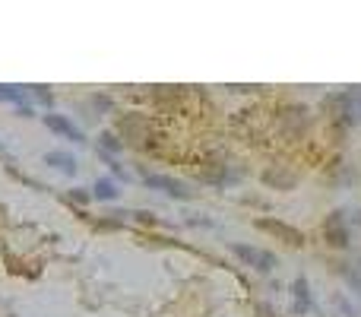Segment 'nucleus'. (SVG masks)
<instances>
[{"label":"nucleus","mask_w":361,"mask_h":317,"mask_svg":"<svg viewBox=\"0 0 361 317\" xmlns=\"http://www.w3.org/2000/svg\"><path fill=\"white\" fill-rule=\"evenodd\" d=\"M304 124H308V118H304L301 108H295V111H285V114H282V127H285V130L301 133V127H304Z\"/></svg>","instance_id":"9d476101"},{"label":"nucleus","mask_w":361,"mask_h":317,"mask_svg":"<svg viewBox=\"0 0 361 317\" xmlns=\"http://www.w3.org/2000/svg\"><path fill=\"white\" fill-rule=\"evenodd\" d=\"M232 251L247 266H253V270H263V273L276 270V254H270V251H260V247H251V244H232Z\"/></svg>","instance_id":"f03ea898"},{"label":"nucleus","mask_w":361,"mask_h":317,"mask_svg":"<svg viewBox=\"0 0 361 317\" xmlns=\"http://www.w3.org/2000/svg\"><path fill=\"white\" fill-rule=\"evenodd\" d=\"M67 197H70L73 203H89V197H92V194H89V190H82V187H73Z\"/></svg>","instance_id":"4468645a"},{"label":"nucleus","mask_w":361,"mask_h":317,"mask_svg":"<svg viewBox=\"0 0 361 317\" xmlns=\"http://www.w3.org/2000/svg\"><path fill=\"white\" fill-rule=\"evenodd\" d=\"M149 187H158V190H165L168 197H175V200H190L194 197V190L187 187L184 181H177V178H171V175H146L143 178Z\"/></svg>","instance_id":"20e7f679"},{"label":"nucleus","mask_w":361,"mask_h":317,"mask_svg":"<svg viewBox=\"0 0 361 317\" xmlns=\"http://www.w3.org/2000/svg\"><path fill=\"white\" fill-rule=\"evenodd\" d=\"M291 292H295V298H298V304H295V311H298V314H304V311H310V292H308V279H304V276H298L295 282H291Z\"/></svg>","instance_id":"6e6552de"},{"label":"nucleus","mask_w":361,"mask_h":317,"mask_svg":"<svg viewBox=\"0 0 361 317\" xmlns=\"http://www.w3.org/2000/svg\"><path fill=\"white\" fill-rule=\"evenodd\" d=\"M42 120H44V127H48V130H54V133H57V137H67L70 143H86V133H82L70 118H63V114L48 111Z\"/></svg>","instance_id":"7ed1b4c3"},{"label":"nucleus","mask_w":361,"mask_h":317,"mask_svg":"<svg viewBox=\"0 0 361 317\" xmlns=\"http://www.w3.org/2000/svg\"><path fill=\"white\" fill-rule=\"evenodd\" d=\"M257 228H263V232H270V235H276L279 241H285V244H295V247H301L304 244V235L298 232L295 225H285V222H279V219H270V216H260L257 222H253Z\"/></svg>","instance_id":"f257e3e1"},{"label":"nucleus","mask_w":361,"mask_h":317,"mask_svg":"<svg viewBox=\"0 0 361 317\" xmlns=\"http://www.w3.org/2000/svg\"><path fill=\"white\" fill-rule=\"evenodd\" d=\"M0 101H13L16 108H23V105H25L23 86H0Z\"/></svg>","instance_id":"9b49d317"},{"label":"nucleus","mask_w":361,"mask_h":317,"mask_svg":"<svg viewBox=\"0 0 361 317\" xmlns=\"http://www.w3.org/2000/svg\"><path fill=\"white\" fill-rule=\"evenodd\" d=\"M137 222H143V225H156V216L152 213H137Z\"/></svg>","instance_id":"2eb2a0df"},{"label":"nucleus","mask_w":361,"mask_h":317,"mask_svg":"<svg viewBox=\"0 0 361 317\" xmlns=\"http://www.w3.org/2000/svg\"><path fill=\"white\" fill-rule=\"evenodd\" d=\"M44 165H51V168H61L63 175H70V178L76 175V156H73V152L51 149V152H44Z\"/></svg>","instance_id":"423d86ee"},{"label":"nucleus","mask_w":361,"mask_h":317,"mask_svg":"<svg viewBox=\"0 0 361 317\" xmlns=\"http://www.w3.org/2000/svg\"><path fill=\"white\" fill-rule=\"evenodd\" d=\"M92 197H99V200H118L120 197V187L111 181V178H101V181H95V190H92Z\"/></svg>","instance_id":"1a4fd4ad"},{"label":"nucleus","mask_w":361,"mask_h":317,"mask_svg":"<svg viewBox=\"0 0 361 317\" xmlns=\"http://www.w3.org/2000/svg\"><path fill=\"white\" fill-rule=\"evenodd\" d=\"M35 99H38V101H42V105H44V108H51V101H54V95H51V92H48V86H38V89H35Z\"/></svg>","instance_id":"ddd939ff"},{"label":"nucleus","mask_w":361,"mask_h":317,"mask_svg":"<svg viewBox=\"0 0 361 317\" xmlns=\"http://www.w3.org/2000/svg\"><path fill=\"white\" fill-rule=\"evenodd\" d=\"M263 181L270 184V187H276V190H289V187H295V171H289V168H282V165H272V168H266L263 171Z\"/></svg>","instance_id":"39448f33"},{"label":"nucleus","mask_w":361,"mask_h":317,"mask_svg":"<svg viewBox=\"0 0 361 317\" xmlns=\"http://www.w3.org/2000/svg\"><path fill=\"white\" fill-rule=\"evenodd\" d=\"M327 241L333 247H346L348 244V232H346V225H342V213H333L327 219Z\"/></svg>","instance_id":"0eeeda50"},{"label":"nucleus","mask_w":361,"mask_h":317,"mask_svg":"<svg viewBox=\"0 0 361 317\" xmlns=\"http://www.w3.org/2000/svg\"><path fill=\"white\" fill-rule=\"evenodd\" d=\"M99 149H105V152H120V149H124V139H120L118 133L105 130V133L99 137Z\"/></svg>","instance_id":"f8f14e48"}]
</instances>
